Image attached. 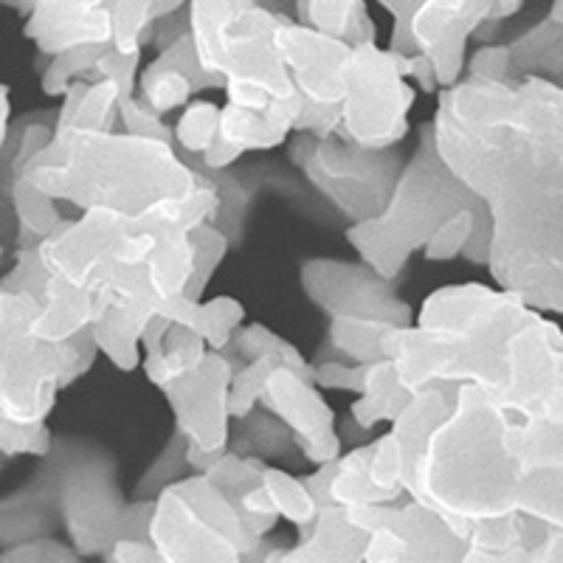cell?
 Listing matches in <instances>:
<instances>
[{"label":"cell","instance_id":"obj_1","mask_svg":"<svg viewBox=\"0 0 563 563\" xmlns=\"http://www.w3.org/2000/svg\"><path fill=\"white\" fill-rule=\"evenodd\" d=\"M429 124L440 158L487 211L490 279L563 316V85L462 77L440 90Z\"/></svg>","mask_w":563,"mask_h":563},{"label":"cell","instance_id":"obj_2","mask_svg":"<svg viewBox=\"0 0 563 563\" xmlns=\"http://www.w3.org/2000/svg\"><path fill=\"white\" fill-rule=\"evenodd\" d=\"M29 180L79 211L113 209L153 225L214 223L220 189L173 141L124 130H54L29 161Z\"/></svg>","mask_w":563,"mask_h":563},{"label":"cell","instance_id":"obj_3","mask_svg":"<svg viewBox=\"0 0 563 563\" xmlns=\"http://www.w3.org/2000/svg\"><path fill=\"white\" fill-rule=\"evenodd\" d=\"M474 206H482V200L440 158L431 124L426 122L420 128L417 150L409 161H404L386 206L375 218L350 225L346 243L355 249L361 263L395 282L411 256H422L431 240L456 214Z\"/></svg>","mask_w":563,"mask_h":563},{"label":"cell","instance_id":"obj_4","mask_svg":"<svg viewBox=\"0 0 563 563\" xmlns=\"http://www.w3.org/2000/svg\"><path fill=\"white\" fill-rule=\"evenodd\" d=\"M158 225L133 220L113 209L79 211L63 220L37 245L43 268L104 305L158 308L147 276V256L155 249Z\"/></svg>","mask_w":563,"mask_h":563},{"label":"cell","instance_id":"obj_5","mask_svg":"<svg viewBox=\"0 0 563 563\" xmlns=\"http://www.w3.org/2000/svg\"><path fill=\"white\" fill-rule=\"evenodd\" d=\"M34 316L32 296L0 288V417L14 422H45L59 389L82 378L99 352L90 330L59 344L37 339Z\"/></svg>","mask_w":563,"mask_h":563},{"label":"cell","instance_id":"obj_6","mask_svg":"<svg viewBox=\"0 0 563 563\" xmlns=\"http://www.w3.org/2000/svg\"><path fill=\"white\" fill-rule=\"evenodd\" d=\"M268 532L200 471L169 482L153 499L150 541L161 561H243L260 555Z\"/></svg>","mask_w":563,"mask_h":563},{"label":"cell","instance_id":"obj_7","mask_svg":"<svg viewBox=\"0 0 563 563\" xmlns=\"http://www.w3.org/2000/svg\"><path fill=\"white\" fill-rule=\"evenodd\" d=\"M57 490L59 527L79 558L108 555L124 525V499L110 454L88 440H57L45 456Z\"/></svg>","mask_w":563,"mask_h":563},{"label":"cell","instance_id":"obj_8","mask_svg":"<svg viewBox=\"0 0 563 563\" xmlns=\"http://www.w3.org/2000/svg\"><path fill=\"white\" fill-rule=\"evenodd\" d=\"M288 155L308 184L352 225L384 209L404 169L400 155L391 150L361 147L341 133H294Z\"/></svg>","mask_w":563,"mask_h":563},{"label":"cell","instance_id":"obj_9","mask_svg":"<svg viewBox=\"0 0 563 563\" xmlns=\"http://www.w3.org/2000/svg\"><path fill=\"white\" fill-rule=\"evenodd\" d=\"M417 88L409 82V54L378 43L352 45L344 70L339 133L361 147L391 150L409 133Z\"/></svg>","mask_w":563,"mask_h":563},{"label":"cell","instance_id":"obj_10","mask_svg":"<svg viewBox=\"0 0 563 563\" xmlns=\"http://www.w3.org/2000/svg\"><path fill=\"white\" fill-rule=\"evenodd\" d=\"M282 18L285 12L251 3L225 29L220 79H223L229 104L268 110L299 93L290 82L279 43H276V29Z\"/></svg>","mask_w":563,"mask_h":563},{"label":"cell","instance_id":"obj_11","mask_svg":"<svg viewBox=\"0 0 563 563\" xmlns=\"http://www.w3.org/2000/svg\"><path fill=\"white\" fill-rule=\"evenodd\" d=\"M301 288L330 324H389L415 321L409 301L391 290V282L366 263L310 260L301 265Z\"/></svg>","mask_w":563,"mask_h":563},{"label":"cell","instance_id":"obj_12","mask_svg":"<svg viewBox=\"0 0 563 563\" xmlns=\"http://www.w3.org/2000/svg\"><path fill=\"white\" fill-rule=\"evenodd\" d=\"M366 532L364 561H462L465 541L411 496L344 510Z\"/></svg>","mask_w":563,"mask_h":563},{"label":"cell","instance_id":"obj_13","mask_svg":"<svg viewBox=\"0 0 563 563\" xmlns=\"http://www.w3.org/2000/svg\"><path fill=\"white\" fill-rule=\"evenodd\" d=\"M231 378L234 361L229 352L211 350L200 366L161 386L173 409L175 431L200 451H223L231 440Z\"/></svg>","mask_w":563,"mask_h":563},{"label":"cell","instance_id":"obj_14","mask_svg":"<svg viewBox=\"0 0 563 563\" xmlns=\"http://www.w3.org/2000/svg\"><path fill=\"white\" fill-rule=\"evenodd\" d=\"M260 406L285 422V429L294 434L301 460L313 467L330 465L344 454V442L335 431L333 409L308 375L290 366L274 369L260 395Z\"/></svg>","mask_w":563,"mask_h":563},{"label":"cell","instance_id":"obj_15","mask_svg":"<svg viewBox=\"0 0 563 563\" xmlns=\"http://www.w3.org/2000/svg\"><path fill=\"white\" fill-rule=\"evenodd\" d=\"M496 0H426L409 20L411 43L429 59L440 90L465 77L467 45L487 23Z\"/></svg>","mask_w":563,"mask_h":563},{"label":"cell","instance_id":"obj_16","mask_svg":"<svg viewBox=\"0 0 563 563\" xmlns=\"http://www.w3.org/2000/svg\"><path fill=\"white\" fill-rule=\"evenodd\" d=\"M276 43H279L282 59L299 97L319 108H339L344 97V70L352 45L310 26H301L294 14L282 18L276 29Z\"/></svg>","mask_w":563,"mask_h":563},{"label":"cell","instance_id":"obj_17","mask_svg":"<svg viewBox=\"0 0 563 563\" xmlns=\"http://www.w3.org/2000/svg\"><path fill=\"white\" fill-rule=\"evenodd\" d=\"M110 0H34L26 20V37L45 57L79 48L110 45Z\"/></svg>","mask_w":563,"mask_h":563},{"label":"cell","instance_id":"obj_18","mask_svg":"<svg viewBox=\"0 0 563 563\" xmlns=\"http://www.w3.org/2000/svg\"><path fill=\"white\" fill-rule=\"evenodd\" d=\"M209 88H223V82L200 68L192 34L184 32L169 45L158 48L155 59L141 65L135 97L147 108H153L155 113L169 115L175 110L180 113L200 90Z\"/></svg>","mask_w":563,"mask_h":563},{"label":"cell","instance_id":"obj_19","mask_svg":"<svg viewBox=\"0 0 563 563\" xmlns=\"http://www.w3.org/2000/svg\"><path fill=\"white\" fill-rule=\"evenodd\" d=\"M301 108H305V99L299 93L268 110L238 108L225 102L220 108V139L243 155L268 153L288 144L299 124Z\"/></svg>","mask_w":563,"mask_h":563},{"label":"cell","instance_id":"obj_20","mask_svg":"<svg viewBox=\"0 0 563 563\" xmlns=\"http://www.w3.org/2000/svg\"><path fill=\"white\" fill-rule=\"evenodd\" d=\"M59 530L57 490H54L52 471H37L29 485L7 493L0 499V547H14L20 541L54 536Z\"/></svg>","mask_w":563,"mask_h":563},{"label":"cell","instance_id":"obj_21","mask_svg":"<svg viewBox=\"0 0 563 563\" xmlns=\"http://www.w3.org/2000/svg\"><path fill=\"white\" fill-rule=\"evenodd\" d=\"M366 532L346 519L344 507L327 501L319 507L313 525L299 532V544L274 550L265 558L274 561H364Z\"/></svg>","mask_w":563,"mask_h":563},{"label":"cell","instance_id":"obj_22","mask_svg":"<svg viewBox=\"0 0 563 563\" xmlns=\"http://www.w3.org/2000/svg\"><path fill=\"white\" fill-rule=\"evenodd\" d=\"M155 313L164 316L167 321H175V324L192 327L214 352L229 350L245 321V308L234 296H211V299L175 296V299L158 301Z\"/></svg>","mask_w":563,"mask_h":563},{"label":"cell","instance_id":"obj_23","mask_svg":"<svg viewBox=\"0 0 563 563\" xmlns=\"http://www.w3.org/2000/svg\"><path fill=\"white\" fill-rule=\"evenodd\" d=\"M507 48L516 79L538 77L563 85V0H552L550 12L510 40Z\"/></svg>","mask_w":563,"mask_h":563},{"label":"cell","instance_id":"obj_24","mask_svg":"<svg viewBox=\"0 0 563 563\" xmlns=\"http://www.w3.org/2000/svg\"><path fill=\"white\" fill-rule=\"evenodd\" d=\"M415 391H409L397 375L395 364L389 358H378L366 364L364 386L358 395H352L350 420L355 422V429L372 434L380 426H391L397 415L406 409Z\"/></svg>","mask_w":563,"mask_h":563},{"label":"cell","instance_id":"obj_25","mask_svg":"<svg viewBox=\"0 0 563 563\" xmlns=\"http://www.w3.org/2000/svg\"><path fill=\"white\" fill-rule=\"evenodd\" d=\"M147 276L155 301L186 296L195 279V238L184 225H158L155 249L147 256Z\"/></svg>","mask_w":563,"mask_h":563},{"label":"cell","instance_id":"obj_26","mask_svg":"<svg viewBox=\"0 0 563 563\" xmlns=\"http://www.w3.org/2000/svg\"><path fill=\"white\" fill-rule=\"evenodd\" d=\"M153 316V308L113 305V308L104 310V316L97 324L90 327L93 344H97V350L102 352L115 369H135V366H141V358H144L141 339H144V330H147Z\"/></svg>","mask_w":563,"mask_h":563},{"label":"cell","instance_id":"obj_27","mask_svg":"<svg viewBox=\"0 0 563 563\" xmlns=\"http://www.w3.org/2000/svg\"><path fill=\"white\" fill-rule=\"evenodd\" d=\"M294 20L346 45L375 43L378 37L366 0H294Z\"/></svg>","mask_w":563,"mask_h":563},{"label":"cell","instance_id":"obj_28","mask_svg":"<svg viewBox=\"0 0 563 563\" xmlns=\"http://www.w3.org/2000/svg\"><path fill=\"white\" fill-rule=\"evenodd\" d=\"M119 99L122 93L110 79H79L63 97L54 130H115Z\"/></svg>","mask_w":563,"mask_h":563},{"label":"cell","instance_id":"obj_29","mask_svg":"<svg viewBox=\"0 0 563 563\" xmlns=\"http://www.w3.org/2000/svg\"><path fill=\"white\" fill-rule=\"evenodd\" d=\"M251 3H260V0H189L186 23H189L200 68L211 77L220 79V54H223L225 29Z\"/></svg>","mask_w":563,"mask_h":563},{"label":"cell","instance_id":"obj_30","mask_svg":"<svg viewBox=\"0 0 563 563\" xmlns=\"http://www.w3.org/2000/svg\"><path fill=\"white\" fill-rule=\"evenodd\" d=\"M406 496V493H404ZM400 493L380 490L369 476V445L346 451L333 462V474H330V501H335L344 510L352 507H369L386 505V501L404 499Z\"/></svg>","mask_w":563,"mask_h":563},{"label":"cell","instance_id":"obj_31","mask_svg":"<svg viewBox=\"0 0 563 563\" xmlns=\"http://www.w3.org/2000/svg\"><path fill=\"white\" fill-rule=\"evenodd\" d=\"M229 449L238 451V454L256 456L263 462L288 460L294 451H299L294 434L285 429V422L271 415L268 409H263V406H256L251 415L240 417L238 429L229 440Z\"/></svg>","mask_w":563,"mask_h":563},{"label":"cell","instance_id":"obj_32","mask_svg":"<svg viewBox=\"0 0 563 563\" xmlns=\"http://www.w3.org/2000/svg\"><path fill=\"white\" fill-rule=\"evenodd\" d=\"M260 485H263L265 496H268V505L276 519L288 521L299 532L308 530L316 521V516H319L321 505L316 499V493L310 490L308 479L294 476L285 467L265 465Z\"/></svg>","mask_w":563,"mask_h":563},{"label":"cell","instance_id":"obj_33","mask_svg":"<svg viewBox=\"0 0 563 563\" xmlns=\"http://www.w3.org/2000/svg\"><path fill=\"white\" fill-rule=\"evenodd\" d=\"M220 108L209 99H192L173 124V144L186 158H203L220 139Z\"/></svg>","mask_w":563,"mask_h":563},{"label":"cell","instance_id":"obj_34","mask_svg":"<svg viewBox=\"0 0 563 563\" xmlns=\"http://www.w3.org/2000/svg\"><path fill=\"white\" fill-rule=\"evenodd\" d=\"M110 45L122 54H144L153 45L155 20L153 0H110Z\"/></svg>","mask_w":563,"mask_h":563},{"label":"cell","instance_id":"obj_35","mask_svg":"<svg viewBox=\"0 0 563 563\" xmlns=\"http://www.w3.org/2000/svg\"><path fill=\"white\" fill-rule=\"evenodd\" d=\"M104 48H108V45H79V48H70V52L52 57L48 68L43 70L45 97L63 99L65 93H68L70 85L79 82V79L93 77L97 59L102 57Z\"/></svg>","mask_w":563,"mask_h":563},{"label":"cell","instance_id":"obj_36","mask_svg":"<svg viewBox=\"0 0 563 563\" xmlns=\"http://www.w3.org/2000/svg\"><path fill=\"white\" fill-rule=\"evenodd\" d=\"M195 238V279L186 290L189 299H203L209 282L218 274L220 263L225 260V251H229L231 240L225 238V231H220L214 223H203L198 229H192Z\"/></svg>","mask_w":563,"mask_h":563},{"label":"cell","instance_id":"obj_37","mask_svg":"<svg viewBox=\"0 0 563 563\" xmlns=\"http://www.w3.org/2000/svg\"><path fill=\"white\" fill-rule=\"evenodd\" d=\"M57 437L45 422H14L0 417V454L3 456H37L52 454Z\"/></svg>","mask_w":563,"mask_h":563},{"label":"cell","instance_id":"obj_38","mask_svg":"<svg viewBox=\"0 0 563 563\" xmlns=\"http://www.w3.org/2000/svg\"><path fill=\"white\" fill-rule=\"evenodd\" d=\"M79 561V552L54 536L20 541L14 547L0 550V563H70Z\"/></svg>","mask_w":563,"mask_h":563},{"label":"cell","instance_id":"obj_39","mask_svg":"<svg viewBox=\"0 0 563 563\" xmlns=\"http://www.w3.org/2000/svg\"><path fill=\"white\" fill-rule=\"evenodd\" d=\"M141 65H144V54H122L115 52L113 45H108L102 57L97 59V68H93L90 79H110L119 88L122 99L133 97L135 88H139Z\"/></svg>","mask_w":563,"mask_h":563},{"label":"cell","instance_id":"obj_40","mask_svg":"<svg viewBox=\"0 0 563 563\" xmlns=\"http://www.w3.org/2000/svg\"><path fill=\"white\" fill-rule=\"evenodd\" d=\"M119 128L124 133L133 135H150V139L173 141V124L167 122V115L155 113L153 108L141 102L139 97L119 99Z\"/></svg>","mask_w":563,"mask_h":563},{"label":"cell","instance_id":"obj_41","mask_svg":"<svg viewBox=\"0 0 563 563\" xmlns=\"http://www.w3.org/2000/svg\"><path fill=\"white\" fill-rule=\"evenodd\" d=\"M364 372L366 364H352V361H316L313 384L319 386L321 391H350V395H358L361 386H364Z\"/></svg>","mask_w":563,"mask_h":563},{"label":"cell","instance_id":"obj_42","mask_svg":"<svg viewBox=\"0 0 563 563\" xmlns=\"http://www.w3.org/2000/svg\"><path fill=\"white\" fill-rule=\"evenodd\" d=\"M465 77L479 79H496V82H507L512 77L510 48L507 43H479L476 52L465 59Z\"/></svg>","mask_w":563,"mask_h":563},{"label":"cell","instance_id":"obj_43","mask_svg":"<svg viewBox=\"0 0 563 563\" xmlns=\"http://www.w3.org/2000/svg\"><path fill=\"white\" fill-rule=\"evenodd\" d=\"M384 12L391 14L395 20V29H391V40H389V48L400 54H415V43H411V32H409V20L417 9L426 3V0H375Z\"/></svg>","mask_w":563,"mask_h":563},{"label":"cell","instance_id":"obj_44","mask_svg":"<svg viewBox=\"0 0 563 563\" xmlns=\"http://www.w3.org/2000/svg\"><path fill=\"white\" fill-rule=\"evenodd\" d=\"M9 128H12V99H9V88L0 82V147L7 144Z\"/></svg>","mask_w":563,"mask_h":563},{"label":"cell","instance_id":"obj_45","mask_svg":"<svg viewBox=\"0 0 563 563\" xmlns=\"http://www.w3.org/2000/svg\"><path fill=\"white\" fill-rule=\"evenodd\" d=\"M186 7H189V0H153V20L161 23L173 14L186 12Z\"/></svg>","mask_w":563,"mask_h":563},{"label":"cell","instance_id":"obj_46","mask_svg":"<svg viewBox=\"0 0 563 563\" xmlns=\"http://www.w3.org/2000/svg\"><path fill=\"white\" fill-rule=\"evenodd\" d=\"M3 249H7V245L0 243V276H3Z\"/></svg>","mask_w":563,"mask_h":563}]
</instances>
